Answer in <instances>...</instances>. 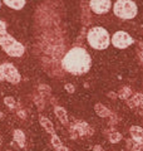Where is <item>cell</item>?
Instances as JSON below:
<instances>
[{
	"label": "cell",
	"instance_id": "6da1fadb",
	"mask_svg": "<svg viewBox=\"0 0 143 151\" xmlns=\"http://www.w3.org/2000/svg\"><path fill=\"white\" fill-rule=\"evenodd\" d=\"M90 55L82 47L72 48L63 58V67L65 70L73 74H83L90 68Z\"/></svg>",
	"mask_w": 143,
	"mask_h": 151
},
{
	"label": "cell",
	"instance_id": "7a4b0ae2",
	"mask_svg": "<svg viewBox=\"0 0 143 151\" xmlns=\"http://www.w3.org/2000/svg\"><path fill=\"white\" fill-rule=\"evenodd\" d=\"M87 39L89 45L98 50L108 48L109 43H111V38H109L108 32L102 27H93L88 32Z\"/></svg>",
	"mask_w": 143,
	"mask_h": 151
},
{
	"label": "cell",
	"instance_id": "3957f363",
	"mask_svg": "<svg viewBox=\"0 0 143 151\" xmlns=\"http://www.w3.org/2000/svg\"><path fill=\"white\" fill-rule=\"evenodd\" d=\"M113 10L121 19H133L138 13L136 3L132 0H117L113 5Z\"/></svg>",
	"mask_w": 143,
	"mask_h": 151
},
{
	"label": "cell",
	"instance_id": "277c9868",
	"mask_svg": "<svg viewBox=\"0 0 143 151\" xmlns=\"http://www.w3.org/2000/svg\"><path fill=\"white\" fill-rule=\"evenodd\" d=\"M1 48L4 49V52H5L8 55H10V57H21L24 54V52H25L24 45L21 43H19L14 37H10L5 43L1 44Z\"/></svg>",
	"mask_w": 143,
	"mask_h": 151
},
{
	"label": "cell",
	"instance_id": "5b68a950",
	"mask_svg": "<svg viewBox=\"0 0 143 151\" xmlns=\"http://www.w3.org/2000/svg\"><path fill=\"white\" fill-rule=\"evenodd\" d=\"M0 69H1L3 72V76H4V79H6L8 82L10 83H14L16 84L20 82V73H19V70L14 67L11 63H3L0 64Z\"/></svg>",
	"mask_w": 143,
	"mask_h": 151
},
{
	"label": "cell",
	"instance_id": "8992f818",
	"mask_svg": "<svg viewBox=\"0 0 143 151\" xmlns=\"http://www.w3.org/2000/svg\"><path fill=\"white\" fill-rule=\"evenodd\" d=\"M112 43L116 48L124 49L133 43V39L126 32H117V33H114L113 37H112Z\"/></svg>",
	"mask_w": 143,
	"mask_h": 151
},
{
	"label": "cell",
	"instance_id": "52a82bcc",
	"mask_svg": "<svg viewBox=\"0 0 143 151\" xmlns=\"http://www.w3.org/2000/svg\"><path fill=\"white\" fill-rule=\"evenodd\" d=\"M89 6L95 14L101 15V14H106L109 12V9L112 6V3H111V0H90Z\"/></svg>",
	"mask_w": 143,
	"mask_h": 151
},
{
	"label": "cell",
	"instance_id": "ba28073f",
	"mask_svg": "<svg viewBox=\"0 0 143 151\" xmlns=\"http://www.w3.org/2000/svg\"><path fill=\"white\" fill-rule=\"evenodd\" d=\"M93 134V129H90V126L88 124H85L83 121L77 122L73 127H72V135L73 137L75 136H90Z\"/></svg>",
	"mask_w": 143,
	"mask_h": 151
},
{
	"label": "cell",
	"instance_id": "9c48e42d",
	"mask_svg": "<svg viewBox=\"0 0 143 151\" xmlns=\"http://www.w3.org/2000/svg\"><path fill=\"white\" fill-rule=\"evenodd\" d=\"M128 105H129L131 108H134L138 106H142L143 105V94L142 93H137V94H133L131 98L127 100Z\"/></svg>",
	"mask_w": 143,
	"mask_h": 151
},
{
	"label": "cell",
	"instance_id": "30bf717a",
	"mask_svg": "<svg viewBox=\"0 0 143 151\" xmlns=\"http://www.w3.org/2000/svg\"><path fill=\"white\" fill-rule=\"evenodd\" d=\"M129 134L132 136V140H134V141L143 140V129L141 126H132L129 129Z\"/></svg>",
	"mask_w": 143,
	"mask_h": 151
},
{
	"label": "cell",
	"instance_id": "8fae6325",
	"mask_svg": "<svg viewBox=\"0 0 143 151\" xmlns=\"http://www.w3.org/2000/svg\"><path fill=\"white\" fill-rule=\"evenodd\" d=\"M54 112H55L56 117H58V120L61 122V124H63V125L68 124V116H66V111L64 110L63 107L55 106V107H54Z\"/></svg>",
	"mask_w": 143,
	"mask_h": 151
},
{
	"label": "cell",
	"instance_id": "7c38bea8",
	"mask_svg": "<svg viewBox=\"0 0 143 151\" xmlns=\"http://www.w3.org/2000/svg\"><path fill=\"white\" fill-rule=\"evenodd\" d=\"M0 6H1V1H0ZM10 37H11V35L6 32V25H5V23L0 20V45L5 43V42H6Z\"/></svg>",
	"mask_w": 143,
	"mask_h": 151
},
{
	"label": "cell",
	"instance_id": "4fadbf2b",
	"mask_svg": "<svg viewBox=\"0 0 143 151\" xmlns=\"http://www.w3.org/2000/svg\"><path fill=\"white\" fill-rule=\"evenodd\" d=\"M94 110L99 117H111L112 116V112L109 111L106 106H103L102 103H97V105L94 106Z\"/></svg>",
	"mask_w": 143,
	"mask_h": 151
},
{
	"label": "cell",
	"instance_id": "5bb4252c",
	"mask_svg": "<svg viewBox=\"0 0 143 151\" xmlns=\"http://www.w3.org/2000/svg\"><path fill=\"white\" fill-rule=\"evenodd\" d=\"M3 1L14 10H20L25 5V0H3Z\"/></svg>",
	"mask_w": 143,
	"mask_h": 151
},
{
	"label": "cell",
	"instance_id": "9a60e30c",
	"mask_svg": "<svg viewBox=\"0 0 143 151\" xmlns=\"http://www.w3.org/2000/svg\"><path fill=\"white\" fill-rule=\"evenodd\" d=\"M39 122H40V125L44 127V130L46 131V132H49V134H55L54 132V126H53V124L46 119V117H44V116H40L39 117Z\"/></svg>",
	"mask_w": 143,
	"mask_h": 151
},
{
	"label": "cell",
	"instance_id": "2e32d148",
	"mask_svg": "<svg viewBox=\"0 0 143 151\" xmlns=\"http://www.w3.org/2000/svg\"><path fill=\"white\" fill-rule=\"evenodd\" d=\"M13 136H14V141H15L20 147H24V145H25V135H24V132L21 130H15Z\"/></svg>",
	"mask_w": 143,
	"mask_h": 151
},
{
	"label": "cell",
	"instance_id": "e0dca14e",
	"mask_svg": "<svg viewBox=\"0 0 143 151\" xmlns=\"http://www.w3.org/2000/svg\"><path fill=\"white\" fill-rule=\"evenodd\" d=\"M127 147H129V150H132V151H143V141L128 140Z\"/></svg>",
	"mask_w": 143,
	"mask_h": 151
},
{
	"label": "cell",
	"instance_id": "ac0fdd59",
	"mask_svg": "<svg viewBox=\"0 0 143 151\" xmlns=\"http://www.w3.org/2000/svg\"><path fill=\"white\" fill-rule=\"evenodd\" d=\"M131 96H132V91L129 87H123L121 91L118 92V97L122 98V100H128Z\"/></svg>",
	"mask_w": 143,
	"mask_h": 151
},
{
	"label": "cell",
	"instance_id": "d6986e66",
	"mask_svg": "<svg viewBox=\"0 0 143 151\" xmlns=\"http://www.w3.org/2000/svg\"><path fill=\"white\" fill-rule=\"evenodd\" d=\"M108 139H109V141H111L112 144H117V142H119V141L122 140V135L119 134V132L114 131V132H112V134L108 135Z\"/></svg>",
	"mask_w": 143,
	"mask_h": 151
},
{
	"label": "cell",
	"instance_id": "ffe728a7",
	"mask_svg": "<svg viewBox=\"0 0 143 151\" xmlns=\"http://www.w3.org/2000/svg\"><path fill=\"white\" fill-rule=\"evenodd\" d=\"M51 145L54 146V149L56 150L58 147H60V146H63V144H61V141H60V139L56 136L55 134H53L51 135Z\"/></svg>",
	"mask_w": 143,
	"mask_h": 151
},
{
	"label": "cell",
	"instance_id": "44dd1931",
	"mask_svg": "<svg viewBox=\"0 0 143 151\" xmlns=\"http://www.w3.org/2000/svg\"><path fill=\"white\" fill-rule=\"evenodd\" d=\"M4 103H5V105L9 108H14V107H15V105H16V102H15V100H14V97H10V96H8V97L4 98Z\"/></svg>",
	"mask_w": 143,
	"mask_h": 151
},
{
	"label": "cell",
	"instance_id": "7402d4cb",
	"mask_svg": "<svg viewBox=\"0 0 143 151\" xmlns=\"http://www.w3.org/2000/svg\"><path fill=\"white\" fill-rule=\"evenodd\" d=\"M64 88H65L69 93H74V91H75V88H74V86H73L72 83H66L65 86H64Z\"/></svg>",
	"mask_w": 143,
	"mask_h": 151
},
{
	"label": "cell",
	"instance_id": "603a6c76",
	"mask_svg": "<svg viewBox=\"0 0 143 151\" xmlns=\"http://www.w3.org/2000/svg\"><path fill=\"white\" fill-rule=\"evenodd\" d=\"M56 151H68V149H66L65 146H60V147L56 149Z\"/></svg>",
	"mask_w": 143,
	"mask_h": 151
},
{
	"label": "cell",
	"instance_id": "cb8c5ba5",
	"mask_svg": "<svg viewBox=\"0 0 143 151\" xmlns=\"http://www.w3.org/2000/svg\"><path fill=\"white\" fill-rule=\"evenodd\" d=\"M109 97H111V98H116V97H118V94H116L114 92H109Z\"/></svg>",
	"mask_w": 143,
	"mask_h": 151
},
{
	"label": "cell",
	"instance_id": "d4e9b609",
	"mask_svg": "<svg viewBox=\"0 0 143 151\" xmlns=\"http://www.w3.org/2000/svg\"><path fill=\"white\" fill-rule=\"evenodd\" d=\"M93 151H104L102 147H101V146H95V147H94V150Z\"/></svg>",
	"mask_w": 143,
	"mask_h": 151
},
{
	"label": "cell",
	"instance_id": "484cf974",
	"mask_svg": "<svg viewBox=\"0 0 143 151\" xmlns=\"http://www.w3.org/2000/svg\"><path fill=\"white\" fill-rule=\"evenodd\" d=\"M19 116H20L21 119H25V112H21L20 111V112H19Z\"/></svg>",
	"mask_w": 143,
	"mask_h": 151
},
{
	"label": "cell",
	"instance_id": "4316f807",
	"mask_svg": "<svg viewBox=\"0 0 143 151\" xmlns=\"http://www.w3.org/2000/svg\"><path fill=\"white\" fill-rule=\"evenodd\" d=\"M1 79H4V76H3V72H1V69H0V81Z\"/></svg>",
	"mask_w": 143,
	"mask_h": 151
},
{
	"label": "cell",
	"instance_id": "83f0119b",
	"mask_svg": "<svg viewBox=\"0 0 143 151\" xmlns=\"http://www.w3.org/2000/svg\"><path fill=\"white\" fill-rule=\"evenodd\" d=\"M139 55H141V59H142V62H143V49H142V52L139 53Z\"/></svg>",
	"mask_w": 143,
	"mask_h": 151
},
{
	"label": "cell",
	"instance_id": "f1b7e54d",
	"mask_svg": "<svg viewBox=\"0 0 143 151\" xmlns=\"http://www.w3.org/2000/svg\"><path fill=\"white\" fill-rule=\"evenodd\" d=\"M0 116H1V113H0Z\"/></svg>",
	"mask_w": 143,
	"mask_h": 151
}]
</instances>
